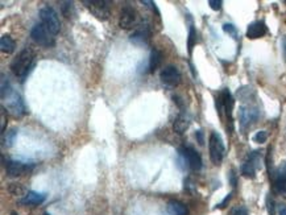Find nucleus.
<instances>
[{"mask_svg":"<svg viewBox=\"0 0 286 215\" xmlns=\"http://www.w3.org/2000/svg\"><path fill=\"white\" fill-rule=\"evenodd\" d=\"M217 108L219 111V115H222V112H226L230 123H232V108H234V98H232L231 93L228 91V89H224L222 93L219 94V97L217 98Z\"/></svg>","mask_w":286,"mask_h":215,"instance_id":"9b49d317","label":"nucleus"},{"mask_svg":"<svg viewBox=\"0 0 286 215\" xmlns=\"http://www.w3.org/2000/svg\"><path fill=\"white\" fill-rule=\"evenodd\" d=\"M67 9H69V11H73V9H74L73 1H63V3H62L63 15L66 16V17H70V12H67Z\"/></svg>","mask_w":286,"mask_h":215,"instance_id":"bb28decb","label":"nucleus"},{"mask_svg":"<svg viewBox=\"0 0 286 215\" xmlns=\"http://www.w3.org/2000/svg\"><path fill=\"white\" fill-rule=\"evenodd\" d=\"M162 62V53L158 50V49H152L151 56H149V63H148V69H149V73H154L157 70L160 65Z\"/></svg>","mask_w":286,"mask_h":215,"instance_id":"6ab92c4d","label":"nucleus"},{"mask_svg":"<svg viewBox=\"0 0 286 215\" xmlns=\"http://www.w3.org/2000/svg\"><path fill=\"white\" fill-rule=\"evenodd\" d=\"M16 135H17V130H16V128H12L9 132H7V136L4 139V144L7 145V147H11L13 140H15Z\"/></svg>","mask_w":286,"mask_h":215,"instance_id":"b1692460","label":"nucleus"},{"mask_svg":"<svg viewBox=\"0 0 286 215\" xmlns=\"http://www.w3.org/2000/svg\"><path fill=\"white\" fill-rule=\"evenodd\" d=\"M267 209H268L269 215H275V201L272 200V197L267 198Z\"/></svg>","mask_w":286,"mask_h":215,"instance_id":"cd10ccee","label":"nucleus"},{"mask_svg":"<svg viewBox=\"0 0 286 215\" xmlns=\"http://www.w3.org/2000/svg\"><path fill=\"white\" fill-rule=\"evenodd\" d=\"M267 139H268V132H267V131H259V132H256V135L253 136V141H256L259 144L265 143Z\"/></svg>","mask_w":286,"mask_h":215,"instance_id":"393cba45","label":"nucleus"},{"mask_svg":"<svg viewBox=\"0 0 286 215\" xmlns=\"http://www.w3.org/2000/svg\"><path fill=\"white\" fill-rule=\"evenodd\" d=\"M149 38H151V30L147 25L141 26L140 29L135 30L132 34H131V42L136 45H147L149 42Z\"/></svg>","mask_w":286,"mask_h":215,"instance_id":"dca6fc26","label":"nucleus"},{"mask_svg":"<svg viewBox=\"0 0 286 215\" xmlns=\"http://www.w3.org/2000/svg\"><path fill=\"white\" fill-rule=\"evenodd\" d=\"M223 30L226 33L231 34L234 38H238V29H236V26L234 24H224Z\"/></svg>","mask_w":286,"mask_h":215,"instance_id":"a878e982","label":"nucleus"},{"mask_svg":"<svg viewBox=\"0 0 286 215\" xmlns=\"http://www.w3.org/2000/svg\"><path fill=\"white\" fill-rule=\"evenodd\" d=\"M44 215H50V214H49V213H44Z\"/></svg>","mask_w":286,"mask_h":215,"instance_id":"e433bc0d","label":"nucleus"},{"mask_svg":"<svg viewBox=\"0 0 286 215\" xmlns=\"http://www.w3.org/2000/svg\"><path fill=\"white\" fill-rule=\"evenodd\" d=\"M195 136H197V139H198L199 144L202 145L203 143H205V139H203V132H202V131H197V135H195Z\"/></svg>","mask_w":286,"mask_h":215,"instance_id":"473e14b6","label":"nucleus"},{"mask_svg":"<svg viewBox=\"0 0 286 215\" xmlns=\"http://www.w3.org/2000/svg\"><path fill=\"white\" fill-rule=\"evenodd\" d=\"M8 192L13 196H22V194L25 193V188L21 185V184H18V182H12L8 185Z\"/></svg>","mask_w":286,"mask_h":215,"instance_id":"5701e85b","label":"nucleus"},{"mask_svg":"<svg viewBox=\"0 0 286 215\" xmlns=\"http://www.w3.org/2000/svg\"><path fill=\"white\" fill-rule=\"evenodd\" d=\"M136 17H137V13H136L135 9L132 7H129V5H125L120 12L119 25L123 29H129V28H132V25L136 22Z\"/></svg>","mask_w":286,"mask_h":215,"instance_id":"ddd939ff","label":"nucleus"},{"mask_svg":"<svg viewBox=\"0 0 286 215\" xmlns=\"http://www.w3.org/2000/svg\"><path fill=\"white\" fill-rule=\"evenodd\" d=\"M283 49H284V56H285L286 59V36L283 38Z\"/></svg>","mask_w":286,"mask_h":215,"instance_id":"c9c22d12","label":"nucleus"},{"mask_svg":"<svg viewBox=\"0 0 286 215\" xmlns=\"http://www.w3.org/2000/svg\"><path fill=\"white\" fill-rule=\"evenodd\" d=\"M180 157L182 159L184 164L190 168L191 171H201L202 168V157L193 147L186 145V147H181L180 148Z\"/></svg>","mask_w":286,"mask_h":215,"instance_id":"39448f33","label":"nucleus"},{"mask_svg":"<svg viewBox=\"0 0 286 215\" xmlns=\"http://www.w3.org/2000/svg\"><path fill=\"white\" fill-rule=\"evenodd\" d=\"M279 215H286V205H281V206H280Z\"/></svg>","mask_w":286,"mask_h":215,"instance_id":"72a5a7b5","label":"nucleus"},{"mask_svg":"<svg viewBox=\"0 0 286 215\" xmlns=\"http://www.w3.org/2000/svg\"><path fill=\"white\" fill-rule=\"evenodd\" d=\"M16 48V42L15 40L11 37V36H8V34H4L3 37L0 38V49H1V52L3 53H13L15 52Z\"/></svg>","mask_w":286,"mask_h":215,"instance_id":"aec40b11","label":"nucleus"},{"mask_svg":"<svg viewBox=\"0 0 286 215\" xmlns=\"http://www.w3.org/2000/svg\"><path fill=\"white\" fill-rule=\"evenodd\" d=\"M5 111H4V107H1V127H0V131H1V134L5 130Z\"/></svg>","mask_w":286,"mask_h":215,"instance_id":"7c9ffc66","label":"nucleus"},{"mask_svg":"<svg viewBox=\"0 0 286 215\" xmlns=\"http://www.w3.org/2000/svg\"><path fill=\"white\" fill-rule=\"evenodd\" d=\"M53 36H54V34L51 33L50 30H49L44 24H36V25L32 28V30H30V37L33 38L34 42L41 45V46H45V48L54 46L55 41Z\"/></svg>","mask_w":286,"mask_h":215,"instance_id":"7ed1b4c3","label":"nucleus"},{"mask_svg":"<svg viewBox=\"0 0 286 215\" xmlns=\"http://www.w3.org/2000/svg\"><path fill=\"white\" fill-rule=\"evenodd\" d=\"M222 1L220 0H210L209 1V5L211 7V9H214V11H219L220 8H222Z\"/></svg>","mask_w":286,"mask_h":215,"instance_id":"c85d7f7f","label":"nucleus"},{"mask_svg":"<svg viewBox=\"0 0 286 215\" xmlns=\"http://www.w3.org/2000/svg\"><path fill=\"white\" fill-rule=\"evenodd\" d=\"M41 24H44L53 34H57L61 29V22H59L57 12L50 7H44L40 11Z\"/></svg>","mask_w":286,"mask_h":215,"instance_id":"423d86ee","label":"nucleus"},{"mask_svg":"<svg viewBox=\"0 0 286 215\" xmlns=\"http://www.w3.org/2000/svg\"><path fill=\"white\" fill-rule=\"evenodd\" d=\"M261 168V155L259 151L250 153V156L247 157V160L242 165V175L244 177L253 178L256 176L257 169Z\"/></svg>","mask_w":286,"mask_h":215,"instance_id":"6e6552de","label":"nucleus"},{"mask_svg":"<svg viewBox=\"0 0 286 215\" xmlns=\"http://www.w3.org/2000/svg\"><path fill=\"white\" fill-rule=\"evenodd\" d=\"M232 215H250V213H248V210L244 206H239V208L234 210Z\"/></svg>","mask_w":286,"mask_h":215,"instance_id":"c756f323","label":"nucleus"},{"mask_svg":"<svg viewBox=\"0 0 286 215\" xmlns=\"http://www.w3.org/2000/svg\"><path fill=\"white\" fill-rule=\"evenodd\" d=\"M231 197H232V194L230 193L227 197H226V198H224L223 202H220V204L218 205L217 208H218V209H224V208H226V205H227L228 202H230V200H231Z\"/></svg>","mask_w":286,"mask_h":215,"instance_id":"2f4dec72","label":"nucleus"},{"mask_svg":"<svg viewBox=\"0 0 286 215\" xmlns=\"http://www.w3.org/2000/svg\"><path fill=\"white\" fill-rule=\"evenodd\" d=\"M1 99L7 102V108L13 116L20 118V116H24L26 114L25 104L22 102L21 97L12 89L9 82L4 77L3 81H1Z\"/></svg>","mask_w":286,"mask_h":215,"instance_id":"f257e3e1","label":"nucleus"},{"mask_svg":"<svg viewBox=\"0 0 286 215\" xmlns=\"http://www.w3.org/2000/svg\"><path fill=\"white\" fill-rule=\"evenodd\" d=\"M187 127H189V119L184 115V114H181L178 118L176 119V122L173 124V128L176 131L177 134L182 135L185 131L187 130Z\"/></svg>","mask_w":286,"mask_h":215,"instance_id":"412c9836","label":"nucleus"},{"mask_svg":"<svg viewBox=\"0 0 286 215\" xmlns=\"http://www.w3.org/2000/svg\"><path fill=\"white\" fill-rule=\"evenodd\" d=\"M33 164H24L15 160H8L5 163V173L8 177H20L33 171Z\"/></svg>","mask_w":286,"mask_h":215,"instance_id":"1a4fd4ad","label":"nucleus"},{"mask_svg":"<svg viewBox=\"0 0 286 215\" xmlns=\"http://www.w3.org/2000/svg\"><path fill=\"white\" fill-rule=\"evenodd\" d=\"M11 215H17V214H16V213H12V214H11Z\"/></svg>","mask_w":286,"mask_h":215,"instance_id":"4c0bfd02","label":"nucleus"},{"mask_svg":"<svg viewBox=\"0 0 286 215\" xmlns=\"http://www.w3.org/2000/svg\"><path fill=\"white\" fill-rule=\"evenodd\" d=\"M209 151L210 159H211L214 165H220V163L223 161L226 148H224L222 137H220V135L217 134V132H213V134L210 135Z\"/></svg>","mask_w":286,"mask_h":215,"instance_id":"20e7f679","label":"nucleus"},{"mask_svg":"<svg viewBox=\"0 0 286 215\" xmlns=\"http://www.w3.org/2000/svg\"><path fill=\"white\" fill-rule=\"evenodd\" d=\"M168 212L172 215H189V209L181 201H169Z\"/></svg>","mask_w":286,"mask_h":215,"instance_id":"a211bd4d","label":"nucleus"},{"mask_svg":"<svg viewBox=\"0 0 286 215\" xmlns=\"http://www.w3.org/2000/svg\"><path fill=\"white\" fill-rule=\"evenodd\" d=\"M83 4L92 12V15L99 20H107L110 16L108 1L104 0H83Z\"/></svg>","mask_w":286,"mask_h":215,"instance_id":"9d476101","label":"nucleus"},{"mask_svg":"<svg viewBox=\"0 0 286 215\" xmlns=\"http://www.w3.org/2000/svg\"><path fill=\"white\" fill-rule=\"evenodd\" d=\"M45 200H46V194L38 193V192H28L24 198L20 200V204L25 206H37L42 204Z\"/></svg>","mask_w":286,"mask_h":215,"instance_id":"f3484780","label":"nucleus"},{"mask_svg":"<svg viewBox=\"0 0 286 215\" xmlns=\"http://www.w3.org/2000/svg\"><path fill=\"white\" fill-rule=\"evenodd\" d=\"M160 79L168 87H176V86L180 85L181 73L176 66L169 65V66L162 69L161 74H160Z\"/></svg>","mask_w":286,"mask_h":215,"instance_id":"f8f14e48","label":"nucleus"},{"mask_svg":"<svg viewBox=\"0 0 286 215\" xmlns=\"http://www.w3.org/2000/svg\"><path fill=\"white\" fill-rule=\"evenodd\" d=\"M257 118H259L257 108L251 107V106H244V107L240 108V124H242L243 128L252 124Z\"/></svg>","mask_w":286,"mask_h":215,"instance_id":"4468645a","label":"nucleus"},{"mask_svg":"<svg viewBox=\"0 0 286 215\" xmlns=\"http://www.w3.org/2000/svg\"><path fill=\"white\" fill-rule=\"evenodd\" d=\"M195 44H197V32H195L194 26L191 25L190 30H189V38H187V50H189V54L193 53V48H194Z\"/></svg>","mask_w":286,"mask_h":215,"instance_id":"4be33fe9","label":"nucleus"},{"mask_svg":"<svg viewBox=\"0 0 286 215\" xmlns=\"http://www.w3.org/2000/svg\"><path fill=\"white\" fill-rule=\"evenodd\" d=\"M271 178L276 193L286 198V163H283L275 172H272Z\"/></svg>","mask_w":286,"mask_h":215,"instance_id":"0eeeda50","label":"nucleus"},{"mask_svg":"<svg viewBox=\"0 0 286 215\" xmlns=\"http://www.w3.org/2000/svg\"><path fill=\"white\" fill-rule=\"evenodd\" d=\"M230 175H231V176H230V181H231V184H232V185L235 186V185H236V178H235V173H234V172H231V173H230Z\"/></svg>","mask_w":286,"mask_h":215,"instance_id":"f704fd0d","label":"nucleus"},{"mask_svg":"<svg viewBox=\"0 0 286 215\" xmlns=\"http://www.w3.org/2000/svg\"><path fill=\"white\" fill-rule=\"evenodd\" d=\"M34 65V53L30 49H24L11 63V70L12 73L20 78L21 81L25 79V77L29 74L30 69Z\"/></svg>","mask_w":286,"mask_h":215,"instance_id":"f03ea898","label":"nucleus"},{"mask_svg":"<svg viewBox=\"0 0 286 215\" xmlns=\"http://www.w3.org/2000/svg\"><path fill=\"white\" fill-rule=\"evenodd\" d=\"M268 32V28H267V24L264 21H253L252 24L248 25V29H247V37L251 38V40H256V38H260L263 36H265Z\"/></svg>","mask_w":286,"mask_h":215,"instance_id":"2eb2a0df","label":"nucleus"}]
</instances>
